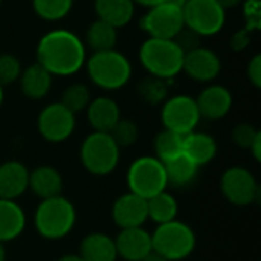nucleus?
Returning <instances> with one entry per match:
<instances>
[{
  "instance_id": "13",
  "label": "nucleus",
  "mask_w": 261,
  "mask_h": 261,
  "mask_svg": "<svg viewBox=\"0 0 261 261\" xmlns=\"http://www.w3.org/2000/svg\"><path fill=\"white\" fill-rule=\"evenodd\" d=\"M112 219L121 229L142 226L148 220L147 199L130 191L119 196L112 206Z\"/></svg>"
},
{
  "instance_id": "24",
  "label": "nucleus",
  "mask_w": 261,
  "mask_h": 261,
  "mask_svg": "<svg viewBox=\"0 0 261 261\" xmlns=\"http://www.w3.org/2000/svg\"><path fill=\"white\" fill-rule=\"evenodd\" d=\"M95 11L99 20L118 29L132 21L135 15V2L133 0H95Z\"/></svg>"
},
{
  "instance_id": "31",
  "label": "nucleus",
  "mask_w": 261,
  "mask_h": 261,
  "mask_svg": "<svg viewBox=\"0 0 261 261\" xmlns=\"http://www.w3.org/2000/svg\"><path fill=\"white\" fill-rule=\"evenodd\" d=\"M139 95L141 98L148 102V104H161L167 99V95H168V84H167V80H162V78H156V76H148L145 80L141 81L139 87Z\"/></svg>"
},
{
  "instance_id": "19",
  "label": "nucleus",
  "mask_w": 261,
  "mask_h": 261,
  "mask_svg": "<svg viewBox=\"0 0 261 261\" xmlns=\"http://www.w3.org/2000/svg\"><path fill=\"white\" fill-rule=\"evenodd\" d=\"M29 190L41 200L61 196L63 177L50 165H40L29 171Z\"/></svg>"
},
{
  "instance_id": "40",
  "label": "nucleus",
  "mask_w": 261,
  "mask_h": 261,
  "mask_svg": "<svg viewBox=\"0 0 261 261\" xmlns=\"http://www.w3.org/2000/svg\"><path fill=\"white\" fill-rule=\"evenodd\" d=\"M135 5H141V6H145V8H153L159 3H164L167 0H133Z\"/></svg>"
},
{
  "instance_id": "28",
  "label": "nucleus",
  "mask_w": 261,
  "mask_h": 261,
  "mask_svg": "<svg viewBox=\"0 0 261 261\" xmlns=\"http://www.w3.org/2000/svg\"><path fill=\"white\" fill-rule=\"evenodd\" d=\"M184 139H185V135L176 133L168 128H162L154 138L156 158L161 162H165L171 158L182 154L184 153Z\"/></svg>"
},
{
  "instance_id": "21",
  "label": "nucleus",
  "mask_w": 261,
  "mask_h": 261,
  "mask_svg": "<svg viewBox=\"0 0 261 261\" xmlns=\"http://www.w3.org/2000/svg\"><path fill=\"white\" fill-rule=\"evenodd\" d=\"M26 228V214L15 200L0 199V243H8L21 236Z\"/></svg>"
},
{
  "instance_id": "22",
  "label": "nucleus",
  "mask_w": 261,
  "mask_h": 261,
  "mask_svg": "<svg viewBox=\"0 0 261 261\" xmlns=\"http://www.w3.org/2000/svg\"><path fill=\"white\" fill-rule=\"evenodd\" d=\"M80 255L84 261H116L118 252L115 239L102 232L87 234L81 240Z\"/></svg>"
},
{
  "instance_id": "20",
  "label": "nucleus",
  "mask_w": 261,
  "mask_h": 261,
  "mask_svg": "<svg viewBox=\"0 0 261 261\" xmlns=\"http://www.w3.org/2000/svg\"><path fill=\"white\" fill-rule=\"evenodd\" d=\"M184 154L199 168L208 165L217 154L216 139L205 132H191L184 139Z\"/></svg>"
},
{
  "instance_id": "14",
  "label": "nucleus",
  "mask_w": 261,
  "mask_h": 261,
  "mask_svg": "<svg viewBox=\"0 0 261 261\" xmlns=\"http://www.w3.org/2000/svg\"><path fill=\"white\" fill-rule=\"evenodd\" d=\"M182 70L194 81L210 83L219 76L222 70V61L216 52L200 46L184 55Z\"/></svg>"
},
{
  "instance_id": "15",
  "label": "nucleus",
  "mask_w": 261,
  "mask_h": 261,
  "mask_svg": "<svg viewBox=\"0 0 261 261\" xmlns=\"http://www.w3.org/2000/svg\"><path fill=\"white\" fill-rule=\"evenodd\" d=\"M115 245L118 258L121 257L125 261H141L153 251L151 234L142 226L121 229L115 239Z\"/></svg>"
},
{
  "instance_id": "17",
  "label": "nucleus",
  "mask_w": 261,
  "mask_h": 261,
  "mask_svg": "<svg viewBox=\"0 0 261 261\" xmlns=\"http://www.w3.org/2000/svg\"><path fill=\"white\" fill-rule=\"evenodd\" d=\"M29 188V170L18 161L0 164V199L15 200Z\"/></svg>"
},
{
  "instance_id": "2",
  "label": "nucleus",
  "mask_w": 261,
  "mask_h": 261,
  "mask_svg": "<svg viewBox=\"0 0 261 261\" xmlns=\"http://www.w3.org/2000/svg\"><path fill=\"white\" fill-rule=\"evenodd\" d=\"M75 223L76 210L73 203L63 196L41 200L34 214L35 231L46 240H61L67 237Z\"/></svg>"
},
{
  "instance_id": "3",
  "label": "nucleus",
  "mask_w": 261,
  "mask_h": 261,
  "mask_svg": "<svg viewBox=\"0 0 261 261\" xmlns=\"http://www.w3.org/2000/svg\"><path fill=\"white\" fill-rule=\"evenodd\" d=\"M139 60L151 76L168 81L182 72L184 52L174 40L148 37L139 47Z\"/></svg>"
},
{
  "instance_id": "23",
  "label": "nucleus",
  "mask_w": 261,
  "mask_h": 261,
  "mask_svg": "<svg viewBox=\"0 0 261 261\" xmlns=\"http://www.w3.org/2000/svg\"><path fill=\"white\" fill-rule=\"evenodd\" d=\"M20 89L23 95L29 99H41L44 98L52 86V75L38 63L26 67L21 70V75L18 78Z\"/></svg>"
},
{
  "instance_id": "35",
  "label": "nucleus",
  "mask_w": 261,
  "mask_h": 261,
  "mask_svg": "<svg viewBox=\"0 0 261 261\" xmlns=\"http://www.w3.org/2000/svg\"><path fill=\"white\" fill-rule=\"evenodd\" d=\"M173 40L180 47L184 55L202 46V37L199 34H196L194 31L188 29V28H184Z\"/></svg>"
},
{
  "instance_id": "36",
  "label": "nucleus",
  "mask_w": 261,
  "mask_h": 261,
  "mask_svg": "<svg viewBox=\"0 0 261 261\" xmlns=\"http://www.w3.org/2000/svg\"><path fill=\"white\" fill-rule=\"evenodd\" d=\"M248 78L254 84V87H261V55L257 54L248 64Z\"/></svg>"
},
{
  "instance_id": "29",
  "label": "nucleus",
  "mask_w": 261,
  "mask_h": 261,
  "mask_svg": "<svg viewBox=\"0 0 261 261\" xmlns=\"http://www.w3.org/2000/svg\"><path fill=\"white\" fill-rule=\"evenodd\" d=\"M73 6V0H32L34 12L47 21L64 18Z\"/></svg>"
},
{
  "instance_id": "25",
  "label": "nucleus",
  "mask_w": 261,
  "mask_h": 261,
  "mask_svg": "<svg viewBox=\"0 0 261 261\" xmlns=\"http://www.w3.org/2000/svg\"><path fill=\"white\" fill-rule=\"evenodd\" d=\"M162 164L165 168L168 185L176 187V188L191 187L199 174V167L194 162H191L184 153L176 158H171Z\"/></svg>"
},
{
  "instance_id": "11",
  "label": "nucleus",
  "mask_w": 261,
  "mask_h": 261,
  "mask_svg": "<svg viewBox=\"0 0 261 261\" xmlns=\"http://www.w3.org/2000/svg\"><path fill=\"white\" fill-rule=\"evenodd\" d=\"M164 128L173 130L180 135H188L196 130L200 113L196 99L188 95H176L164 101L161 110Z\"/></svg>"
},
{
  "instance_id": "7",
  "label": "nucleus",
  "mask_w": 261,
  "mask_h": 261,
  "mask_svg": "<svg viewBox=\"0 0 261 261\" xmlns=\"http://www.w3.org/2000/svg\"><path fill=\"white\" fill-rule=\"evenodd\" d=\"M130 193L150 199L167 190V174L164 164L156 156H141L132 162L127 171Z\"/></svg>"
},
{
  "instance_id": "45",
  "label": "nucleus",
  "mask_w": 261,
  "mask_h": 261,
  "mask_svg": "<svg viewBox=\"0 0 261 261\" xmlns=\"http://www.w3.org/2000/svg\"><path fill=\"white\" fill-rule=\"evenodd\" d=\"M2 102H3V87L0 86V107H2Z\"/></svg>"
},
{
  "instance_id": "6",
  "label": "nucleus",
  "mask_w": 261,
  "mask_h": 261,
  "mask_svg": "<svg viewBox=\"0 0 261 261\" xmlns=\"http://www.w3.org/2000/svg\"><path fill=\"white\" fill-rule=\"evenodd\" d=\"M80 159L86 171L93 176H107L119 164L121 148L109 133L92 132L87 135L80 148Z\"/></svg>"
},
{
  "instance_id": "38",
  "label": "nucleus",
  "mask_w": 261,
  "mask_h": 261,
  "mask_svg": "<svg viewBox=\"0 0 261 261\" xmlns=\"http://www.w3.org/2000/svg\"><path fill=\"white\" fill-rule=\"evenodd\" d=\"M249 151L252 153V156L255 158V161L257 162H260L261 161V136L252 144V147L249 148Z\"/></svg>"
},
{
  "instance_id": "39",
  "label": "nucleus",
  "mask_w": 261,
  "mask_h": 261,
  "mask_svg": "<svg viewBox=\"0 0 261 261\" xmlns=\"http://www.w3.org/2000/svg\"><path fill=\"white\" fill-rule=\"evenodd\" d=\"M243 0H217V3L226 11V9H231V8H236L242 3Z\"/></svg>"
},
{
  "instance_id": "18",
  "label": "nucleus",
  "mask_w": 261,
  "mask_h": 261,
  "mask_svg": "<svg viewBox=\"0 0 261 261\" xmlns=\"http://www.w3.org/2000/svg\"><path fill=\"white\" fill-rule=\"evenodd\" d=\"M87 121L93 132L109 133L121 119V110L115 99L109 96H98L87 106Z\"/></svg>"
},
{
  "instance_id": "33",
  "label": "nucleus",
  "mask_w": 261,
  "mask_h": 261,
  "mask_svg": "<svg viewBox=\"0 0 261 261\" xmlns=\"http://www.w3.org/2000/svg\"><path fill=\"white\" fill-rule=\"evenodd\" d=\"M21 64L18 58L12 54H2L0 55V86H9L18 81L21 75Z\"/></svg>"
},
{
  "instance_id": "26",
  "label": "nucleus",
  "mask_w": 261,
  "mask_h": 261,
  "mask_svg": "<svg viewBox=\"0 0 261 261\" xmlns=\"http://www.w3.org/2000/svg\"><path fill=\"white\" fill-rule=\"evenodd\" d=\"M147 210H148V219L153 220L156 225H162L176 220L179 213V205L174 196L165 190L147 199Z\"/></svg>"
},
{
  "instance_id": "34",
  "label": "nucleus",
  "mask_w": 261,
  "mask_h": 261,
  "mask_svg": "<svg viewBox=\"0 0 261 261\" xmlns=\"http://www.w3.org/2000/svg\"><path fill=\"white\" fill-rule=\"evenodd\" d=\"M261 136V132L258 128H255L252 124H239L232 128V133H231V138H232V142L236 145H239L240 148H245V150H249L252 147V144L258 139Z\"/></svg>"
},
{
  "instance_id": "32",
  "label": "nucleus",
  "mask_w": 261,
  "mask_h": 261,
  "mask_svg": "<svg viewBox=\"0 0 261 261\" xmlns=\"http://www.w3.org/2000/svg\"><path fill=\"white\" fill-rule=\"evenodd\" d=\"M109 135L112 136V139L115 141V144L119 148L124 147H132L138 138H139V128L136 125V122H133L132 119H119L116 122V125L109 132Z\"/></svg>"
},
{
  "instance_id": "1",
  "label": "nucleus",
  "mask_w": 261,
  "mask_h": 261,
  "mask_svg": "<svg viewBox=\"0 0 261 261\" xmlns=\"http://www.w3.org/2000/svg\"><path fill=\"white\" fill-rule=\"evenodd\" d=\"M37 63L52 76L75 75L86 64V46L72 31H49L37 44Z\"/></svg>"
},
{
  "instance_id": "41",
  "label": "nucleus",
  "mask_w": 261,
  "mask_h": 261,
  "mask_svg": "<svg viewBox=\"0 0 261 261\" xmlns=\"http://www.w3.org/2000/svg\"><path fill=\"white\" fill-rule=\"evenodd\" d=\"M57 261H84V258L80 254H66V255L60 257Z\"/></svg>"
},
{
  "instance_id": "42",
  "label": "nucleus",
  "mask_w": 261,
  "mask_h": 261,
  "mask_svg": "<svg viewBox=\"0 0 261 261\" xmlns=\"http://www.w3.org/2000/svg\"><path fill=\"white\" fill-rule=\"evenodd\" d=\"M141 261H167V260H165V258H164L162 255H159L158 252L151 251V252H150L148 255H145V257H144V258H142Z\"/></svg>"
},
{
  "instance_id": "43",
  "label": "nucleus",
  "mask_w": 261,
  "mask_h": 261,
  "mask_svg": "<svg viewBox=\"0 0 261 261\" xmlns=\"http://www.w3.org/2000/svg\"><path fill=\"white\" fill-rule=\"evenodd\" d=\"M0 261H6V251L3 248V243H0Z\"/></svg>"
},
{
  "instance_id": "8",
  "label": "nucleus",
  "mask_w": 261,
  "mask_h": 261,
  "mask_svg": "<svg viewBox=\"0 0 261 261\" xmlns=\"http://www.w3.org/2000/svg\"><path fill=\"white\" fill-rule=\"evenodd\" d=\"M185 28L194 31L200 37L219 34L226 20V11L217 0H188L182 6Z\"/></svg>"
},
{
  "instance_id": "9",
  "label": "nucleus",
  "mask_w": 261,
  "mask_h": 261,
  "mask_svg": "<svg viewBox=\"0 0 261 261\" xmlns=\"http://www.w3.org/2000/svg\"><path fill=\"white\" fill-rule=\"evenodd\" d=\"M139 24L151 38L173 40L185 28L182 6L170 0L159 3L153 8H148Z\"/></svg>"
},
{
  "instance_id": "12",
  "label": "nucleus",
  "mask_w": 261,
  "mask_h": 261,
  "mask_svg": "<svg viewBox=\"0 0 261 261\" xmlns=\"http://www.w3.org/2000/svg\"><path fill=\"white\" fill-rule=\"evenodd\" d=\"M75 122V115L72 112H69L61 102H52L40 112L37 128L44 141L60 144L72 136Z\"/></svg>"
},
{
  "instance_id": "46",
  "label": "nucleus",
  "mask_w": 261,
  "mask_h": 261,
  "mask_svg": "<svg viewBox=\"0 0 261 261\" xmlns=\"http://www.w3.org/2000/svg\"><path fill=\"white\" fill-rule=\"evenodd\" d=\"M0 3H2V0H0Z\"/></svg>"
},
{
  "instance_id": "37",
  "label": "nucleus",
  "mask_w": 261,
  "mask_h": 261,
  "mask_svg": "<svg viewBox=\"0 0 261 261\" xmlns=\"http://www.w3.org/2000/svg\"><path fill=\"white\" fill-rule=\"evenodd\" d=\"M249 34H251V31L248 28L243 29V31H240V32H236L232 35V38H231V47H232V50H236V52L243 50L249 44V41H251Z\"/></svg>"
},
{
  "instance_id": "16",
  "label": "nucleus",
  "mask_w": 261,
  "mask_h": 261,
  "mask_svg": "<svg viewBox=\"0 0 261 261\" xmlns=\"http://www.w3.org/2000/svg\"><path fill=\"white\" fill-rule=\"evenodd\" d=\"M196 104L200 118L217 121L225 118L231 112L232 95L226 87L219 84H211L200 92V95L196 98Z\"/></svg>"
},
{
  "instance_id": "10",
  "label": "nucleus",
  "mask_w": 261,
  "mask_h": 261,
  "mask_svg": "<svg viewBox=\"0 0 261 261\" xmlns=\"http://www.w3.org/2000/svg\"><path fill=\"white\" fill-rule=\"evenodd\" d=\"M225 199L236 206H249L260 199V185L255 176L243 167L228 168L220 179Z\"/></svg>"
},
{
  "instance_id": "30",
  "label": "nucleus",
  "mask_w": 261,
  "mask_h": 261,
  "mask_svg": "<svg viewBox=\"0 0 261 261\" xmlns=\"http://www.w3.org/2000/svg\"><path fill=\"white\" fill-rule=\"evenodd\" d=\"M90 101V90L86 84L81 83H75L66 87L60 99V102L73 115L86 110Z\"/></svg>"
},
{
  "instance_id": "5",
  "label": "nucleus",
  "mask_w": 261,
  "mask_h": 261,
  "mask_svg": "<svg viewBox=\"0 0 261 261\" xmlns=\"http://www.w3.org/2000/svg\"><path fill=\"white\" fill-rule=\"evenodd\" d=\"M151 246L167 261H182L196 249V234L190 225L176 219L158 225L151 234Z\"/></svg>"
},
{
  "instance_id": "44",
  "label": "nucleus",
  "mask_w": 261,
  "mask_h": 261,
  "mask_svg": "<svg viewBox=\"0 0 261 261\" xmlns=\"http://www.w3.org/2000/svg\"><path fill=\"white\" fill-rule=\"evenodd\" d=\"M170 2H173V3H176V5H179V6H184L188 0H170Z\"/></svg>"
},
{
  "instance_id": "4",
  "label": "nucleus",
  "mask_w": 261,
  "mask_h": 261,
  "mask_svg": "<svg viewBox=\"0 0 261 261\" xmlns=\"http://www.w3.org/2000/svg\"><path fill=\"white\" fill-rule=\"evenodd\" d=\"M86 67L90 81L104 90H118L124 87L132 78V64L128 58L112 49L104 52H93L86 60Z\"/></svg>"
},
{
  "instance_id": "27",
  "label": "nucleus",
  "mask_w": 261,
  "mask_h": 261,
  "mask_svg": "<svg viewBox=\"0 0 261 261\" xmlns=\"http://www.w3.org/2000/svg\"><path fill=\"white\" fill-rule=\"evenodd\" d=\"M86 41L93 52L112 50L118 41V29L98 18L89 26L86 32Z\"/></svg>"
}]
</instances>
